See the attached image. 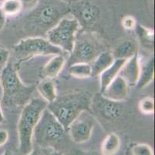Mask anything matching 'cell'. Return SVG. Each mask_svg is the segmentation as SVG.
I'll return each instance as SVG.
<instances>
[{"mask_svg": "<svg viewBox=\"0 0 155 155\" xmlns=\"http://www.w3.org/2000/svg\"><path fill=\"white\" fill-rule=\"evenodd\" d=\"M139 109L145 115H151L154 112V101L151 97H145L139 102Z\"/></svg>", "mask_w": 155, "mask_h": 155, "instance_id": "cb8c5ba5", "label": "cell"}, {"mask_svg": "<svg viewBox=\"0 0 155 155\" xmlns=\"http://www.w3.org/2000/svg\"><path fill=\"white\" fill-rule=\"evenodd\" d=\"M67 130L46 108L33 131L32 138L38 147L57 149L65 140Z\"/></svg>", "mask_w": 155, "mask_h": 155, "instance_id": "277c9868", "label": "cell"}, {"mask_svg": "<svg viewBox=\"0 0 155 155\" xmlns=\"http://www.w3.org/2000/svg\"><path fill=\"white\" fill-rule=\"evenodd\" d=\"M10 53L5 48H0V73L8 65Z\"/></svg>", "mask_w": 155, "mask_h": 155, "instance_id": "484cf974", "label": "cell"}, {"mask_svg": "<svg viewBox=\"0 0 155 155\" xmlns=\"http://www.w3.org/2000/svg\"><path fill=\"white\" fill-rule=\"evenodd\" d=\"M80 29V22L75 18L64 17L47 32V41L54 46L70 53Z\"/></svg>", "mask_w": 155, "mask_h": 155, "instance_id": "5b68a950", "label": "cell"}, {"mask_svg": "<svg viewBox=\"0 0 155 155\" xmlns=\"http://www.w3.org/2000/svg\"><path fill=\"white\" fill-rule=\"evenodd\" d=\"M1 5H2V2H0V7H1Z\"/></svg>", "mask_w": 155, "mask_h": 155, "instance_id": "8d00e7d4", "label": "cell"}, {"mask_svg": "<svg viewBox=\"0 0 155 155\" xmlns=\"http://www.w3.org/2000/svg\"><path fill=\"white\" fill-rule=\"evenodd\" d=\"M1 9L5 16H15L22 9L21 2L19 0H4L1 5Z\"/></svg>", "mask_w": 155, "mask_h": 155, "instance_id": "603a6c76", "label": "cell"}, {"mask_svg": "<svg viewBox=\"0 0 155 155\" xmlns=\"http://www.w3.org/2000/svg\"><path fill=\"white\" fill-rule=\"evenodd\" d=\"M80 19L86 25H91L96 22L99 16V9L91 3H84L79 9Z\"/></svg>", "mask_w": 155, "mask_h": 155, "instance_id": "d6986e66", "label": "cell"}, {"mask_svg": "<svg viewBox=\"0 0 155 155\" xmlns=\"http://www.w3.org/2000/svg\"><path fill=\"white\" fill-rule=\"evenodd\" d=\"M59 9L53 5H46L36 15V23L43 27H50L55 24L60 17Z\"/></svg>", "mask_w": 155, "mask_h": 155, "instance_id": "7c38bea8", "label": "cell"}, {"mask_svg": "<svg viewBox=\"0 0 155 155\" xmlns=\"http://www.w3.org/2000/svg\"><path fill=\"white\" fill-rule=\"evenodd\" d=\"M44 155H63L60 152L57 151V150H54L53 152H50V153H46Z\"/></svg>", "mask_w": 155, "mask_h": 155, "instance_id": "836d02e7", "label": "cell"}, {"mask_svg": "<svg viewBox=\"0 0 155 155\" xmlns=\"http://www.w3.org/2000/svg\"><path fill=\"white\" fill-rule=\"evenodd\" d=\"M74 155H102L101 153H98L97 152H88V151H82V150H77L74 153Z\"/></svg>", "mask_w": 155, "mask_h": 155, "instance_id": "4dcf8cb0", "label": "cell"}, {"mask_svg": "<svg viewBox=\"0 0 155 155\" xmlns=\"http://www.w3.org/2000/svg\"><path fill=\"white\" fill-rule=\"evenodd\" d=\"M37 90L42 99L50 103L53 102L57 97L56 85L50 79H44L37 85Z\"/></svg>", "mask_w": 155, "mask_h": 155, "instance_id": "ac0fdd59", "label": "cell"}, {"mask_svg": "<svg viewBox=\"0 0 155 155\" xmlns=\"http://www.w3.org/2000/svg\"><path fill=\"white\" fill-rule=\"evenodd\" d=\"M154 76V58H151L148 62L140 66V76L136 86L137 89H143L153 80Z\"/></svg>", "mask_w": 155, "mask_h": 155, "instance_id": "9a60e30c", "label": "cell"}, {"mask_svg": "<svg viewBox=\"0 0 155 155\" xmlns=\"http://www.w3.org/2000/svg\"><path fill=\"white\" fill-rule=\"evenodd\" d=\"M63 51L43 37H29L22 40L14 47V55L18 64L36 56L62 55Z\"/></svg>", "mask_w": 155, "mask_h": 155, "instance_id": "8992f818", "label": "cell"}, {"mask_svg": "<svg viewBox=\"0 0 155 155\" xmlns=\"http://www.w3.org/2000/svg\"><path fill=\"white\" fill-rule=\"evenodd\" d=\"M48 102L42 98H32L22 109L18 123L19 149L21 154L26 155L32 150V134Z\"/></svg>", "mask_w": 155, "mask_h": 155, "instance_id": "7a4b0ae2", "label": "cell"}, {"mask_svg": "<svg viewBox=\"0 0 155 155\" xmlns=\"http://www.w3.org/2000/svg\"><path fill=\"white\" fill-rule=\"evenodd\" d=\"M120 147V139L116 133H110L103 141L102 155L116 154Z\"/></svg>", "mask_w": 155, "mask_h": 155, "instance_id": "ffe728a7", "label": "cell"}, {"mask_svg": "<svg viewBox=\"0 0 155 155\" xmlns=\"http://www.w3.org/2000/svg\"><path fill=\"white\" fill-rule=\"evenodd\" d=\"M3 1H4V0H0V2H2Z\"/></svg>", "mask_w": 155, "mask_h": 155, "instance_id": "d590c367", "label": "cell"}, {"mask_svg": "<svg viewBox=\"0 0 155 155\" xmlns=\"http://www.w3.org/2000/svg\"><path fill=\"white\" fill-rule=\"evenodd\" d=\"M5 22H6V16H5V14L4 13L1 7H0V31L2 30L4 26H5Z\"/></svg>", "mask_w": 155, "mask_h": 155, "instance_id": "f546056e", "label": "cell"}, {"mask_svg": "<svg viewBox=\"0 0 155 155\" xmlns=\"http://www.w3.org/2000/svg\"><path fill=\"white\" fill-rule=\"evenodd\" d=\"M126 62V60L115 59L114 63L100 75V76H101V78H100V79H101V82H100V83H101V87H100L101 94H102L108 85L119 75L121 68H123L124 65Z\"/></svg>", "mask_w": 155, "mask_h": 155, "instance_id": "8fae6325", "label": "cell"}, {"mask_svg": "<svg viewBox=\"0 0 155 155\" xmlns=\"http://www.w3.org/2000/svg\"><path fill=\"white\" fill-rule=\"evenodd\" d=\"M114 58L112 54L109 52H101L97 58L94 59L91 65L92 69L91 77L99 76L104 71L109 68L114 62Z\"/></svg>", "mask_w": 155, "mask_h": 155, "instance_id": "5bb4252c", "label": "cell"}, {"mask_svg": "<svg viewBox=\"0 0 155 155\" xmlns=\"http://www.w3.org/2000/svg\"><path fill=\"white\" fill-rule=\"evenodd\" d=\"M95 41L88 37L76 40L73 50L70 52L68 65L77 63L91 64L101 53Z\"/></svg>", "mask_w": 155, "mask_h": 155, "instance_id": "52a82bcc", "label": "cell"}, {"mask_svg": "<svg viewBox=\"0 0 155 155\" xmlns=\"http://www.w3.org/2000/svg\"><path fill=\"white\" fill-rule=\"evenodd\" d=\"M133 155H153V151L151 147L147 144L139 143L134 145L132 148Z\"/></svg>", "mask_w": 155, "mask_h": 155, "instance_id": "d4e9b609", "label": "cell"}, {"mask_svg": "<svg viewBox=\"0 0 155 155\" xmlns=\"http://www.w3.org/2000/svg\"><path fill=\"white\" fill-rule=\"evenodd\" d=\"M140 71V65L137 53L125 62L120 72L119 76H120L128 85L135 86L139 79Z\"/></svg>", "mask_w": 155, "mask_h": 155, "instance_id": "30bf717a", "label": "cell"}, {"mask_svg": "<svg viewBox=\"0 0 155 155\" xmlns=\"http://www.w3.org/2000/svg\"><path fill=\"white\" fill-rule=\"evenodd\" d=\"M5 121V118H4L3 113L2 112V109H1V104H0V123H3Z\"/></svg>", "mask_w": 155, "mask_h": 155, "instance_id": "1f68e13d", "label": "cell"}, {"mask_svg": "<svg viewBox=\"0 0 155 155\" xmlns=\"http://www.w3.org/2000/svg\"><path fill=\"white\" fill-rule=\"evenodd\" d=\"M68 72L71 76L77 79H88L92 75L91 64L77 63L69 66Z\"/></svg>", "mask_w": 155, "mask_h": 155, "instance_id": "7402d4cb", "label": "cell"}, {"mask_svg": "<svg viewBox=\"0 0 155 155\" xmlns=\"http://www.w3.org/2000/svg\"><path fill=\"white\" fill-rule=\"evenodd\" d=\"M66 63V59L62 55H55L43 68L41 75L44 79H53L59 75Z\"/></svg>", "mask_w": 155, "mask_h": 155, "instance_id": "4fadbf2b", "label": "cell"}, {"mask_svg": "<svg viewBox=\"0 0 155 155\" xmlns=\"http://www.w3.org/2000/svg\"><path fill=\"white\" fill-rule=\"evenodd\" d=\"M137 54V48L133 41H127L116 47L112 55L114 59H123L127 61Z\"/></svg>", "mask_w": 155, "mask_h": 155, "instance_id": "e0dca14e", "label": "cell"}, {"mask_svg": "<svg viewBox=\"0 0 155 155\" xmlns=\"http://www.w3.org/2000/svg\"><path fill=\"white\" fill-rule=\"evenodd\" d=\"M2 155H14V154L12 153H11V151H9V150H5V151L2 153Z\"/></svg>", "mask_w": 155, "mask_h": 155, "instance_id": "e575fe53", "label": "cell"}, {"mask_svg": "<svg viewBox=\"0 0 155 155\" xmlns=\"http://www.w3.org/2000/svg\"><path fill=\"white\" fill-rule=\"evenodd\" d=\"M9 140V133L4 129H0V147L4 146Z\"/></svg>", "mask_w": 155, "mask_h": 155, "instance_id": "f1b7e54d", "label": "cell"}, {"mask_svg": "<svg viewBox=\"0 0 155 155\" xmlns=\"http://www.w3.org/2000/svg\"><path fill=\"white\" fill-rule=\"evenodd\" d=\"M94 127V120L90 116H83L82 113L70 125L67 129L72 140L76 143L87 142Z\"/></svg>", "mask_w": 155, "mask_h": 155, "instance_id": "ba28073f", "label": "cell"}, {"mask_svg": "<svg viewBox=\"0 0 155 155\" xmlns=\"http://www.w3.org/2000/svg\"><path fill=\"white\" fill-rule=\"evenodd\" d=\"M0 75V84L2 87V105L19 106L26 105L31 99L35 86H26L19 79L17 71L12 65H8Z\"/></svg>", "mask_w": 155, "mask_h": 155, "instance_id": "3957f363", "label": "cell"}, {"mask_svg": "<svg viewBox=\"0 0 155 155\" xmlns=\"http://www.w3.org/2000/svg\"><path fill=\"white\" fill-rule=\"evenodd\" d=\"M92 99L89 94L83 92H71L57 96L48 103L47 109L67 131L70 125L82 113L91 111Z\"/></svg>", "mask_w": 155, "mask_h": 155, "instance_id": "6da1fadb", "label": "cell"}, {"mask_svg": "<svg viewBox=\"0 0 155 155\" xmlns=\"http://www.w3.org/2000/svg\"><path fill=\"white\" fill-rule=\"evenodd\" d=\"M136 33L139 41L144 48L148 49H153V40H154V32L153 30L146 28L143 26L138 24L136 26Z\"/></svg>", "mask_w": 155, "mask_h": 155, "instance_id": "44dd1931", "label": "cell"}, {"mask_svg": "<svg viewBox=\"0 0 155 155\" xmlns=\"http://www.w3.org/2000/svg\"><path fill=\"white\" fill-rule=\"evenodd\" d=\"M22 4V9H30L37 4L38 0H19Z\"/></svg>", "mask_w": 155, "mask_h": 155, "instance_id": "83f0119b", "label": "cell"}, {"mask_svg": "<svg viewBox=\"0 0 155 155\" xmlns=\"http://www.w3.org/2000/svg\"><path fill=\"white\" fill-rule=\"evenodd\" d=\"M129 94V85L120 76L118 75L107 89L102 95L103 97L114 102H120L127 98Z\"/></svg>", "mask_w": 155, "mask_h": 155, "instance_id": "9c48e42d", "label": "cell"}, {"mask_svg": "<svg viewBox=\"0 0 155 155\" xmlns=\"http://www.w3.org/2000/svg\"><path fill=\"white\" fill-rule=\"evenodd\" d=\"M26 155H42V154H41V153L39 151V150H32L30 153H28V154H26Z\"/></svg>", "mask_w": 155, "mask_h": 155, "instance_id": "d6a6232c", "label": "cell"}, {"mask_svg": "<svg viewBox=\"0 0 155 155\" xmlns=\"http://www.w3.org/2000/svg\"><path fill=\"white\" fill-rule=\"evenodd\" d=\"M101 113L107 119H115L120 114V106L118 102H114L103 97L98 104Z\"/></svg>", "mask_w": 155, "mask_h": 155, "instance_id": "2e32d148", "label": "cell"}, {"mask_svg": "<svg viewBox=\"0 0 155 155\" xmlns=\"http://www.w3.org/2000/svg\"><path fill=\"white\" fill-rule=\"evenodd\" d=\"M122 26H123V27L125 30H131L135 29V27H136V20L132 16H126L123 19Z\"/></svg>", "mask_w": 155, "mask_h": 155, "instance_id": "4316f807", "label": "cell"}]
</instances>
